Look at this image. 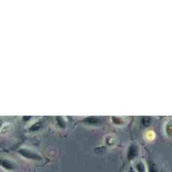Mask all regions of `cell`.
<instances>
[{"instance_id":"6da1fadb","label":"cell","mask_w":172,"mask_h":172,"mask_svg":"<svg viewBox=\"0 0 172 172\" xmlns=\"http://www.w3.org/2000/svg\"><path fill=\"white\" fill-rule=\"evenodd\" d=\"M20 154L22 155L25 158H27L28 159L32 160H41L42 157L39 155L33 153V152L26 150V149H22L20 151Z\"/></svg>"},{"instance_id":"5b68a950","label":"cell","mask_w":172,"mask_h":172,"mask_svg":"<svg viewBox=\"0 0 172 172\" xmlns=\"http://www.w3.org/2000/svg\"><path fill=\"white\" fill-rule=\"evenodd\" d=\"M128 172H137V171L134 170V168H133V167H130V169H129V171H128Z\"/></svg>"},{"instance_id":"7a4b0ae2","label":"cell","mask_w":172,"mask_h":172,"mask_svg":"<svg viewBox=\"0 0 172 172\" xmlns=\"http://www.w3.org/2000/svg\"><path fill=\"white\" fill-rule=\"evenodd\" d=\"M0 166L8 171L14 170L16 168L14 164L12 162L7 159H0Z\"/></svg>"},{"instance_id":"277c9868","label":"cell","mask_w":172,"mask_h":172,"mask_svg":"<svg viewBox=\"0 0 172 172\" xmlns=\"http://www.w3.org/2000/svg\"><path fill=\"white\" fill-rule=\"evenodd\" d=\"M137 151L134 149H131L130 151L128 152V160H132L133 159L136 157L137 155Z\"/></svg>"},{"instance_id":"3957f363","label":"cell","mask_w":172,"mask_h":172,"mask_svg":"<svg viewBox=\"0 0 172 172\" xmlns=\"http://www.w3.org/2000/svg\"><path fill=\"white\" fill-rule=\"evenodd\" d=\"M136 170L137 172H146V167H145L143 162H138L136 165Z\"/></svg>"}]
</instances>
